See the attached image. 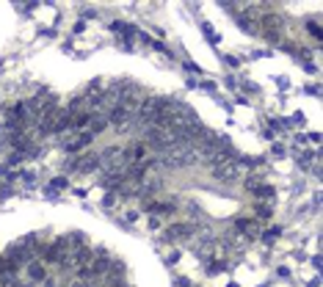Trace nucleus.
<instances>
[{"label":"nucleus","mask_w":323,"mask_h":287,"mask_svg":"<svg viewBox=\"0 0 323 287\" xmlns=\"http://www.w3.org/2000/svg\"><path fill=\"white\" fill-rule=\"evenodd\" d=\"M210 174H213V180H219V183H235V180H238V160L216 163V166L210 168Z\"/></svg>","instance_id":"1"},{"label":"nucleus","mask_w":323,"mask_h":287,"mask_svg":"<svg viewBox=\"0 0 323 287\" xmlns=\"http://www.w3.org/2000/svg\"><path fill=\"white\" fill-rule=\"evenodd\" d=\"M97 166H99V155H91V152H86V155H78V157H72V160H69V171H83V174H89V171H94Z\"/></svg>","instance_id":"2"},{"label":"nucleus","mask_w":323,"mask_h":287,"mask_svg":"<svg viewBox=\"0 0 323 287\" xmlns=\"http://www.w3.org/2000/svg\"><path fill=\"white\" fill-rule=\"evenodd\" d=\"M91 133H78V136L72 138V141H67L64 144V149L69 152V155H75V152H80V149H86V146H89V141H91Z\"/></svg>","instance_id":"3"},{"label":"nucleus","mask_w":323,"mask_h":287,"mask_svg":"<svg viewBox=\"0 0 323 287\" xmlns=\"http://www.w3.org/2000/svg\"><path fill=\"white\" fill-rule=\"evenodd\" d=\"M166 238L169 240H185V238H191V226L188 224H169L166 226Z\"/></svg>","instance_id":"4"},{"label":"nucleus","mask_w":323,"mask_h":287,"mask_svg":"<svg viewBox=\"0 0 323 287\" xmlns=\"http://www.w3.org/2000/svg\"><path fill=\"white\" fill-rule=\"evenodd\" d=\"M28 276H31V282H44L47 279V265L44 262H28Z\"/></svg>","instance_id":"5"},{"label":"nucleus","mask_w":323,"mask_h":287,"mask_svg":"<svg viewBox=\"0 0 323 287\" xmlns=\"http://www.w3.org/2000/svg\"><path fill=\"white\" fill-rule=\"evenodd\" d=\"M146 210H149L152 218H155V215H169V213H174V204H166V202H152V204H146Z\"/></svg>","instance_id":"6"},{"label":"nucleus","mask_w":323,"mask_h":287,"mask_svg":"<svg viewBox=\"0 0 323 287\" xmlns=\"http://www.w3.org/2000/svg\"><path fill=\"white\" fill-rule=\"evenodd\" d=\"M235 226H238V229H243L249 238L260 232V224H257V221H251V218H240V221H235Z\"/></svg>","instance_id":"7"},{"label":"nucleus","mask_w":323,"mask_h":287,"mask_svg":"<svg viewBox=\"0 0 323 287\" xmlns=\"http://www.w3.org/2000/svg\"><path fill=\"white\" fill-rule=\"evenodd\" d=\"M257 215H262V218H268V215H271V207H268V204H260V207H257Z\"/></svg>","instance_id":"8"},{"label":"nucleus","mask_w":323,"mask_h":287,"mask_svg":"<svg viewBox=\"0 0 323 287\" xmlns=\"http://www.w3.org/2000/svg\"><path fill=\"white\" fill-rule=\"evenodd\" d=\"M50 188H56V191H61V188H67V180H52V185H50Z\"/></svg>","instance_id":"9"},{"label":"nucleus","mask_w":323,"mask_h":287,"mask_svg":"<svg viewBox=\"0 0 323 287\" xmlns=\"http://www.w3.org/2000/svg\"><path fill=\"white\" fill-rule=\"evenodd\" d=\"M309 31H312L315 39H320V28H318V22H309Z\"/></svg>","instance_id":"10"},{"label":"nucleus","mask_w":323,"mask_h":287,"mask_svg":"<svg viewBox=\"0 0 323 287\" xmlns=\"http://www.w3.org/2000/svg\"><path fill=\"white\" fill-rule=\"evenodd\" d=\"M44 287H56V279H50V276H47V279H44Z\"/></svg>","instance_id":"11"}]
</instances>
